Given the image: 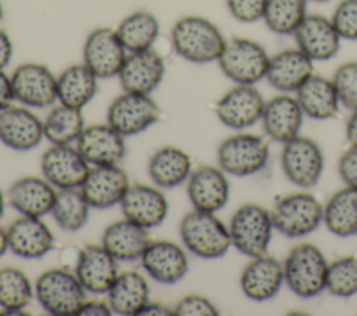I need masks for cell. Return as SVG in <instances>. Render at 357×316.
Masks as SVG:
<instances>
[{
	"mask_svg": "<svg viewBox=\"0 0 357 316\" xmlns=\"http://www.w3.org/2000/svg\"><path fill=\"white\" fill-rule=\"evenodd\" d=\"M337 171L344 185L357 188V148L350 146L342 153L337 161Z\"/></svg>",
	"mask_w": 357,
	"mask_h": 316,
	"instance_id": "45",
	"label": "cell"
},
{
	"mask_svg": "<svg viewBox=\"0 0 357 316\" xmlns=\"http://www.w3.org/2000/svg\"><path fill=\"white\" fill-rule=\"evenodd\" d=\"M331 21L342 39L357 40V0H342Z\"/></svg>",
	"mask_w": 357,
	"mask_h": 316,
	"instance_id": "42",
	"label": "cell"
},
{
	"mask_svg": "<svg viewBox=\"0 0 357 316\" xmlns=\"http://www.w3.org/2000/svg\"><path fill=\"white\" fill-rule=\"evenodd\" d=\"M218 166L230 175L248 177L261 171L269 159V143L264 136L238 132L223 139L218 148Z\"/></svg>",
	"mask_w": 357,
	"mask_h": 316,
	"instance_id": "8",
	"label": "cell"
},
{
	"mask_svg": "<svg viewBox=\"0 0 357 316\" xmlns=\"http://www.w3.org/2000/svg\"><path fill=\"white\" fill-rule=\"evenodd\" d=\"M328 264L318 246L310 242L297 244L283 262L284 283L297 297L314 298L326 290Z\"/></svg>",
	"mask_w": 357,
	"mask_h": 316,
	"instance_id": "2",
	"label": "cell"
},
{
	"mask_svg": "<svg viewBox=\"0 0 357 316\" xmlns=\"http://www.w3.org/2000/svg\"><path fill=\"white\" fill-rule=\"evenodd\" d=\"M273 230L271 212L257 203L237 207L229 223L231 245L248 258L268 252Z\"/></svg>",
	"mask_w": 357,
	"mask_h": 316,
	"instance_id": "5",
	"label": "cell"
},
{
	"mask_svg": "<svg viewBox=\"0 0 357 316\" xmlns=\"http://www.w3.org/2000/svg\"><path fill=\"white\" fill-rule=\"evenodd\" d=\"M190 156L176 146H163L152 153L148 161V175L158 188H176L191 174Z\"/></svg>",
	"mask_w": 357,
	"mask_h": 316,
	"instance_id": "31",
	"label": "cell"
},
{
	"mask_svg": "<svg viewBox=\"0 0 357 316\" xmlns=\"http://www.w3.org/2000/svg\"><path fill=\"white\" fill-rule=\"evenodd\" d=\"M117 36L128 53L151 49L159 36V21L146 10H138L121 19Z\"/></svg>",
	"mask_w": 357,
	"mask_h": 316,
	"instance_id": "35",
	"label": "cell"
},
{
	"mask_svg": "<svg viewBox=\"0 0 357 316\" xmlns=\"http://www.w3.org/2000/svg\"><path fill=\"white\" fill-rule=\"evenodd\" d=\"M297 47L312 61L333 58L340 47V35L331 18L319 14H307L293 33Z\"/></svg>",
	"mask_w": 357,
	"mask_h": 316,
	"instance_id": "17",
	"label": "cell"
},
{
	"mask_svg": "<svg viewBox=\"0 0 357 316\" xmlns=\"http://www.w3.org/2000/svg\"><path fill=\"white\" fill-rule=\"evenodd\" d=\"M250 259L240 276L243 294L257 302L272 299L284 283L283 263L268 253Z\"/></svg>",
	"mask_w": 357,
	"mask_h": 316,
	"instance_id": "19",
	"label": "cell"
},
{
	"mask_svg": "<svg viewBox=\"0 0 357 316\" xmlns=\"http://www.w3.org/2000/svg\"><path fill=\"white\" fill-rule=\"evenodd\" d=\"M230 15L245 24L262 19L266 0H226Z\"/></svg>",
	"mask_w": 357,
	"mask_h": 316,
	"instance_id": "44",
	"label": "cell"
},
{
	"mask_svg": "<svg viewBox=\"0 0 357 316\" xmlns=\"http://www.w3.org/2000/svg\"><path fill=\"white\" fill-rule=\"evenodd\" d=\"M74 273L86 291L106 294L119 274L117 260L102 244H86L79 249Z\"/></svg>",
	"mask_w": 357,
	"mask_h": 316,
	"instance_id": "22",
	"label": "cell"
},
{
	"mask_svg": "<svg viewBox=\"0 0 357 316\" xmlns=\"http://www.w3.org/2000/svg\"><path fill=\"white\" fill-rule=\"evenodd\" d=\"M120 207L126 219L149 230L163 223L169 205L159 188L134 184L124 193Z\"/></svg>",
	"mask_w": 357,
	"mask_h": 316,
	"instance_id": "23",
	"label": "cell"
},
{
	"mask_svg": "<svg viewBox=\"0 0 357 316\" xmlns=\"http://www.w3.org/2000/svg\"><path fill=\"white\" fill-rule=\"evenodd\" d=\"M163 57L151 49L128 53L119 72V81L124 92L151 95L165 75Z\"/></svg>",
	"mask_w": 357,
	"mask_h": 316,
	"instance_id": "18",
	"label": "cell"
},
{
	"mask_svg": "<svg viewBox=\"0 0 357 316\" xmlns=\"http://www.w3.org/2000/svg\"><path fill=\"white\" fill-rule=\"evenodd\" d=\"M29 312L25 310V308H10V309H1L0 316H28Z\"/></svg>",
	"mask_w": 357,
	"mask_h": 316,
	"instance_id": "51",
	"label": "cell"
},
{
	"mask_svg": "<svg viewBox=\"0 0 357 316\" xmlns=\"http://www.w3.org/2000/svg\"><path fill=\"white\" fill-rule=\"evenodd\" d=\"M265 99L254 85H238L229 89L216 103L219 121L231 129H245L261 121Z\"/></svg>",
	"mask_w": 357,
	"mask_h": 316,
	"instance_id": "13",
	"label": "cell"
},
{
	"mask_svg": "<svg viewBox=\"0 0 357 316\" xmlns=\"http://www.w3.org/2000/svg\"><path fill=\"white\" fill-rule=\"evenodd\" d=\"M112 125L95 124L85 127L77 139V149L92 166L119 164L126 156V142Z\"/></svg>",
	"mask_w": 357,
	"mask_h": 316,
	"instance_id": "21",
	"label": "cell"
},
{
	"mask_svg": "<svg viewBox=\"0 0 357 316\" xmlns=\"http://www.w3.org/2000/svg\"><path fill=\"white\" fill-rule=\"evenodd\" d=\"M326 228L336 237L357 234V188L343 187L326 200L324 221Z\"/></svg>",
	"mask_w": 357,
	"mask_h": 316,
	"instance_id": "34",
	"label": "cell"
},
{
	"mask_svg": "<svg viewBox=\"0 0 357 316\" xmlns=\"http://www.w3.org/2000/svg\"><path fill=\"white\" fill-rule=\"evenodd\" d=\"M303 118L304 113L296 96L282 93L265 102L261 121L268 138L283 145L300 135Z\"/></svg>",
	"mask_w": 357,
	"mask_h": 316,
	"instance_id": "25",
	"label": "cell"
},
{
	"mask_svg": "<svg viewBox=\"0 0 357 316\" xmlns=\"http://www.w3.org/2000/svg\"><path fill=\"white\" fill-rule=\"evenodd\" d=\"M308 1H315V3H324V1H329V0H308Z\"/></svg>",
	"mask_w": 357,
	"mask_h": 316,
	"instance_id": "55",
	"label": "cell"
},
{
	"mask_svg": "<svg viewBox=\"0 0 357 316\" xmlns=\"http://www.w3.org/2000/svg\"><path fill=\"white\" fill-rule=\"evenodd\" d=\"M152 315H156V316H172V315H174V312H173V308H169L165 303L149 302L148 301L137 316H152Z\"/></svg>",
	"mask_w": 357,
	"mask_h": 316,
	"instance_id": "49",
	"label": "cell"
},
{
	"mask_svg": "<svg viewBox=\"0 0 357 316\" xmlns=\"http://www.w3.org/2000/svg\"><path fill=\"white\" fill-rule=\"evenodd\" d=\"M308 0H266L264 22L278 35H293L307 15Z\"/></svg>",
	"mask_w": 357,
	"mask_h": 316,
	"instance_id": "38",
	"label": "cell"
},
{
	"mask_svg": "<svg viewBox=\"0 0 357 316\" xmlns=\"http://www.w3.org/2000/svg\"><path fill=\"white\" fill-rule=\"evenodd\" d=\"M98 79L84 63L73 64L57 77V99L64 106L82 109L95 96Z\"/></svg>",
	"mask_w": 357,
	"mask_h": 316,
	"instance_id": "33",
	"label": "cell"
},
{
	"mask_svg": "<svg viewBox=\"0 0 357 316\" xmlns=\"http://www.w3.org/2000/svg\"><path fill=\"white\" fill-rule=\"evenodd\" d=\"M187 195L194 209L216 213L226 206L230 195L226 173L219 166L197 167L187 180Z\"/></svg>",
	"mask_w": 357,
	"mask_h": 316,
	"instance_id": "15",
	"label": "cell"
},
{
	"mask_svg": "<svg viewBox=\"0 0 357 316\" xmlns=\"http://www.w3.org/2000/svg\"><path fill=\"white\" fill-rule=\"evenodd\" d=\"M139 260L151 278L166 285L178 283L188 271L185 251L178 244L167 239L151 241Z\"/></svg>",
	"mask_w": 357,
	"mask_h": 316,
	"instance_id": "16",
	"label": "cell"
},
{
	"mask_svg": "<svg viewBox=\"0 0 357 316\" xmlns=\"http://www.w3.org/2000/svg\"><path fill=\"white\" fill-rule=\"evenodd\" d=\"M89 209L81 188H64L57 191L50 213L61 230L75 232L85 226Z\"/></svg>",
	"mask_w": 357,
	"mask_h": 316,
	"instance_id": "37",
	"label": "cell"
},
{
	"mask_svg": "<svg viewBox=\"0 0 357 316\" xmlns=\"http://www.w3.org/2000/svg\"><path fill=\"white\" fill-rule=\"evenodd\" d=\"M346 139L350 146L357 148V110H353L346 123Z\"/></svg>",
	"mask_w": 357,
	"mask_h": 316,
	"instance_id": "50",
	"label": "cell"
},
{
	"mask_svg": "<svg viewBox=\"0 0 357 316\" xmlns=\"http://www.w3.org/2000/svg\"><path fill=\"white\" fill-rule=\"evenodd\" d=\"M149 242L148 230L126 217L109 224L102 234V245L117 262L141 259Z\"/></svg>",
	"mask_w": 357,
	"mask_h": 316,
	"instance_id": "29",
	"label": "cell"
},
{
	"mask_svg": "<svg viewBox=\"0 0 357 316\" xmlns=\"http://www.w3.org/2000/svg\"><path fill=\"white\" fill-rule=\"evenodd\" d=\"M33 287L28 276L17 267L0 269V306L1 309L26 308L33 297Z\"/></svg>",
	"mask_w": 357,
	"mask_h": 316,
	"instance_id": "39",
	"label": "cell"
},
{
	"mask_svg": "<svg viewBox=\"0 0 357 316\" xmlns=\"http://www.w3.org/2000/svg\"><path fill=\"white\" fill-rule=\"evenodd\" d=\"M269 58L271 56L258 42L234 36L226 40L218 64L234 84L255 85L265 78Z\"/></svg>",
	"mask_w": 357,
	"mask_h": 316,
	"instance_id": "6",
	"label": "cell"
},
{
	"mask_svg": "<svg viewBox=\"0 0 357 316\" xmlns=\"http://www.w3.org/2000/svg\"><path fill=\"white\" fill-rule=\"evenodd\" d=\"M84 64L98 78L117 77L127 57V50L120 42L116 29L102 26L93 29L82 49Z\"/></svg>",
	"mask_w": 357,
	"mask_h": 316,
	"instance_id": "12",
	"label": "cell"
},
{
	"mask_svg": "<svg viewBox=\"0 0 357 316\" xmlns=\"http://www.w3.org/2000/svg\"><path fill=\"white\" fill-rule=\"evenodd\" d=\"M106 294L107 302L114 313L137 316L149 301V285L141 273L128 270L117 274Z\"/></svg>",
	"mask_w": 357,
	"mask_h": 316,
	"instance_id": "32",
	"label": "cell"
},
{
	"mask_svg": "<svg viewBox=\"0 0 357 316\" xmlns=\"http://www.w3.org/2000/svg\"><path fill=\"white\" fill-rule=\"evenodd\" d=\"M13 57V42L6 31L0 29V70L7 67Z\"/></svg>",
	"mask_w": 357,
	"mask_h": 316,
	"instance_id": "48",
	"label": "cell"
},
{
	"mask_svg": "<svg viewBox=\"0 0 357 316\" xmlns=\"http://www.w3.org/2000/svg\"><path fill=\"white\" fill-rule=\"evenodd\" d=\"M112 313L109 302L99 299H85L78 310V316H109Z\"/></svg>",
	"mask_w": 357,
	"mask_h": 316,
	"instance_id": "46",
	"label": "cell"
},
{
	"mask_svg": "<svg viewBox=\"0 0 357 316\" xmlns=\"http://www.w3.org/2000/svg\"><path fill=\"white\" fill-rule=\"evenodd\" d=\"M331 79L335 85L340 104L350 111L357 110V61L340 64Z\"/></svg>",
	"mask_w": 357,
	"mask_h": 316,
	"instance_id": "41",
	"label": "cell"
},
{
	"mask_svg": "<svg viewBox=\"0 0 357 316\" xmlns=\"http://www.w3.org/2000/svg\"><path fill=\"white\" fill-rule=\"evenodd\" d=\"M324 153L319 145L308 136L297 135L283 143L280 164L284 177L303 189L314 187L324 171Z\"/></svg>",
	"mask_w": 357,
	"mask_h": 316,
	"instance_id": "9",
	"label": "cell"
},
{
	"mask_svg": "<svg viewBox=\"0 0 357 316\" xmlns=\"http://www.w3.org/2000/svg\"><path fill=\"white\" fill-rule=\"evenodd\" d=\"M269 212L275 230L289 238L308 235L324 221L322 203L308 192L282 196Z\"/></svg>",
	"mask_w": 357,
	"mask_h": 316,
	"instance_id": "7",
	"label": "cell"
},
{
	"mask_svg": "<svg viewBox=\"0 0 357 316\" xmlns=\"http://www.w3.org/2000/svg\"><path fill=\"white\" fill-rule=\"evenodd\" d=\"M4 209H6V200H4L3 192L0 191V219H1L3 214H4Z\"/></svg>",
	"mask_w": 357,
	"mask_h": 316,
	"instance_id": "53",
	"label": "cell"
},
{
	"mask_svg": "<svg viewBox=\"0 0 357 316\" xmlns=\"http://www.w3.org/2000/svg\"><path fill=\"white\" fill-rule=\"evenodd\" d=\"M45 138L43 121L31 110L10 106L0 111V142L10 149L26 152Z\"/></svg>",
	"mask_w": 357,
	"mask_h": 316,
	"instance_id": "24",
	"label": "cell"
},
{
	"mask_svg": "<svg viewBox=\"0 0 357 316\" xmlns=\"http://www.w3.org/2000/svg\"><path fill=\"white\" fill-rule=\"evenodd\" d=\"M170 39L174 52L194 64L218 61L226 39L220 29L208 18L187 15L176 21Z\"/></svg>",
	"mask_w": 357,
	"mask_h": 316,
	"instance_id": "1",
	"label": "cell"
},
{
	"mask_svg": "<svg viewBox=\"0 0 357 316\" xmlns=\"http://www.w3.org/2000/svg\"><path fill=\"white\" fill-rule=\"evenodd\" d=\"M8 251V238H7V230L0 227V258Z\"/></svg>",
	"mask_w": 357,
	"mask_h": 316,
	"instance_id": "52",
	"label": "cell"
},
{
	"mask_svg": "<svg viewBox=\"0 0 357 316\" xmlns=\"http://www.w3.org/2000/svg\"><path fill=\"white\" fill-rule=\"evenodd\" d=\"M56 193L54 187L45 177L26 175L10 185L7 199L21 216L42 217L52 212Z\"/></svg>",
	"mask_w": 357,
	"mask_h": 316,
	"instance_id": "28",
	"label": "cell"
},
{
	"mask_svg": "<svg viewBox=\"0 0 357 316\" xmlns=\"http://www.w3.org/2000/svg\"><path fill=\"white\" fill-rule=\"evenodd\" d=\"M312 60L298 47L284 49L271 56L265 79L268 84L282 92L291 93L314 74Z\"/></svg>",
	"mask_w": 357,
	"mask_h": 316,
	"instance_id": "26",
	"label": "cell"
},
{
	"mask_svg": "<svg viewBox=\"0 0 357 316\" xmlns=\"http://www.w3.org/2000/svg\"><path fill=\"white\" fill-rule=\"evenodd\" d=\"M178 231L185 249L202 259L222 258L231 246L229 227L215 213L194 209L184 214Z\"/></svg>",
	"mask_w": 357,
	"mask_h": 316,
	"instance_id": "3",
	"label": "cell"
},
{
	"mask_svg": "<svg viewBox=\"0 0 357 316\" xmlns=\"http://www.w3.org/2000/svg\"><path fill=\"white\" fill-rule=\"evenodd\" d=\"M160 117V109L156 102L144 93L124 92L117 96L109 106L106 120L123 136L137 135Z\"/></svg>",
	"mask_w": 357,
	"mask_h": 316,
	"instance_id": "10",
	"label": "cell"
},
{
	"mask_svg": "<svg viewBox=\"0 0 357 316\" xmlns=\"http://www.w3.org/2000/svg\"><path fill=\"white\" fill-rule=\"evenodd\" d=\"M84 116L81 109L68 107L60 103L53 107L43 121L45 138L52 145H71L77 142L84 131Z\"/></svg>",
	"mask_w": 357,
	"mask_h": 316,
	"instance_id": "36",
	"label": "cell"
},
{
	"mask_svg": "<svg viewBox=\"0 0 357 316\" xmlns=\"http://www.w3.org/2000/svg\"><path fill=\"white\" fill-rule=\"evenodd\" d=\"M3 14H4V10H3V4H1V1H0V19L3 18Z\"/></svg>",
	"mask_w": 357,
	"mask_h": 316,
	"instance_id": "54",
	"label": "cell"
},
{
	"mask_svg": "<svg viewBox=\"0 0 357 316\" xmlns=\"http://www.w3.org/2000/svg\"><path fill=\"white\" fill-rule=\"evenodd\" d=\"M128 187V175L119 164L93 166L82 182L81 191L91 207L110 209L120 205Z\"/></svg>",
	"mask_w": 357,
	"mask_h": 316,
	"instance_id": "20",
	"label": "cell"
},
{
	"mask_svg": "<svg viewBox=\"0 0 357 316\" xmlns=\"http://www.w3.org/2000/svg\"><path fill=\"white\" fill-rule=\"evenodd\" d=\"M296 99L304 116L328 120L336 116L340 102L332 79L312 74L297 90Z\"/></svg>",
	"mask_w": 357,
	"mask_h": 316,
	"instance_id": "30",
	"label": "cell"
},
{
	"mask_svg": "<svg viewBox=\"0 0 357 316\" xmlns=\"http://www.w3.org/2000/svg\"><path fill=\"white\" fill-rule=\"evenodd\" d=\"M177 316H216L219 315L218 308L211 299L204 295L191 294L181 298L173 308Z\"/></svg>",
	"mask_w": 357,
	"mask_h": 316,
	"instance_id": "43",
	"label": "cell"
},
{
	"mask_svg": "<svg viewBox=\"0 0 357 316\" xmlns=\"http://www.w3.org/2000/svg\"><path fill=\"white\" fill-rule=\"evenodd\" d=\"M89 168V163L71 145H52L40 159L43 177L59 189L81 188Z\"/></svg>",
	"mask_w": 357,
	"mask_h": 316,
	"instance_id": "14",
	"label": "cell"
},
{
	"mask_svg": "<svg viewBox=\"0 0 357 316\" xmlns=\"http://www.w3.org/2000/svg\"><path fill=\"white\" fill-rule=\"evenodd\" d=\"M35 295L42 308L56 316H75L86 299V290L67 269L43 271L35 284Z\"/></svg>",
	"mask_w": 357,
	"mask_h": 316,
	"instance_id": "4",
	"label": "cell"
},
{
	"mask_svg": "<svg viewBox=\"0 0 357 316\" xmlns=\"http://www.w3.org/2000/svg\"><path fill=\"white\" fill-rule=\"evenodd\" d=\"M326 290L340 298L357 294V256H342L328 264Z\"/></svg>",
	"mask_w": 357,
	"mask_h": 316,
	"instance_id": "40",
	"label": "cell"
},
{
	"mask_svg": "<svg viewBox=\"0 0 357 316\" xmlns=\"http://www.w3.org/2000/svg\"><path fill=\"white\" fill-rule=\"evenodd\" d=\"M11 85L15 100L36 109H45L57 100V77L43 64H20L13 75Z\"/></svg>",
	"mask_w": 357,
	"mask_h": 316,
	"instance_id": "11",
	"label": "cell"
},
{
	"mask_svg": "<svg viewBox=\"0 0 357 316\" xmlns=\"http://www.w3.org/2000/svg\"><path fill=\"white\" fill-rule=\"evenodd\" d=\"M14 97L11 77H8L3 70H0V111L10 107Z\"/></svg>",
	"mask_w": 357,
	"mask_h": 316,
	"instance_id": "47",
	"label": "cell"
},
{
	"mask_svg": "<svg viewBox=\"0 0 357 316\" xmlns=\"http://www.w3.org/2000/svg\"><path fill=\"white\" fill-rule=\"evenodd\" d=\"M8 249L24 259H38L54 248V235L40 217L21 216L7 228Z\"/></svg>",
	"mask_w": 357,
	"mask_h": 316,
	"instance_id": "27",
	"label": "cell"
}]
</instances>
